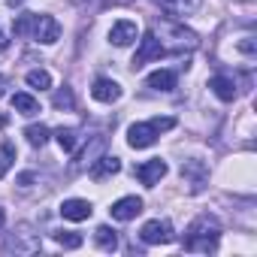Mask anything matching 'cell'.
Listing matches in <instances>:
<instances>
[{"instance_id":"cell-1","label":"cell","mask_w":257,"mask_h":257,"mask_svg":"<svg viewBox=\"0 0 257 257\" xmlns=\"http://www.w3.org/2000/svg\"><path fill=\"white\" fill-rule=\"evenodd\" d=\"M218 239H221V224L212 215H200L185 236V251H197V254H212L218 251Z\"/></svg>"},{"instance_id":"cell-2","label":"cell","mask_w":257,"mask_h":257,"mask_svg":"<svg viewBox=\"0 0 257 257\" xmlns=\"http://www.w3.org/2000/svg\"><path fill=\"white\" fill-rule=\"evenodd\" d=\"M13 31H16V37H34V40L43 43V46H52V43H58V37H61V25H58L52 16H34V13L19 16V19L13 22Z\"/></svg>"},{"instance_id":"cell-3","label":"cell","mask_w":257,"mask_h":257,"mask_svg":"<svg viewBox=\"0 0 257 257\" xmlns=\"http://www.w3.org/2000/svg\"><path fill=\"white\" fill-rule=\"evenodd\" d=\"M176 127V118H152V121H137L131 124L127 131V146L131 149H149L158 143V137L164 131H173Z\"/></svg>"},{"instance_id":"cell-4","label":"cell","mask_w":257,"mask_h":257,"mask_svg":"<svg viewBox=\"0 0 257 257\" xmlns=\"http://www.w3.org/2000/svg\"><path fill=\"white\" fill-rule=\"evenodd\" d=\"M4 251H7V254H37V251H40V236H37L28 224H19V227L7 236Z\"/></svg>"},{"instance_id":"cell-5","label":"cell","mask_w":257,"mask_h":257,"mask_svg":"<svg viewBox=\"0 0 257 257\" xmlns=\"http://www.w3.org/2000/svg\"><path fill=\"white\" fill-rule=\"evenodd\" d=\"M164 55H167V46L158 40L155 31H149V34L140 40V52H137V58H134V70H140V67L149 64V61H161Z\"/></svg>"},{"instance_id":"cell-6","label":"cell","mask_w":257,"mask_h":257,"mask_svg":"<svg viewBox=\"0 0 257 257\" xmlns=\"http://www.w3.org/2000/svg\"><path fill=\"white\" fill-rule=\"evenodd\" d=\"M140 239H143L146 245H167V242H173V227H170V221L155 218V221L143 224Z\"/></svg>"},{"instance_id":"cell-7","label":"cell","mask_w":257,"mask_h":257,"mask_svg":"<svg viewBox=\"0 0 257 257\" xmlns=\"http://www.w3.org/2000/svg\"><path fill=\"white\" fill-rule=\"evenodd\" d=\"M137 179L143 182V185H149V188H155L164 176H167V161H161V158H152V161H146V164H140L137 170Z\"/></svg>"},{"instance_id":"cell-8","label":"cell","mask_w":257,"mask_h":257,"mask_svg":"<svg viewBox=\"0 0 257 257\" xmlns=\"http://www.w3.org/2000/svg\"><path fill=\"white\" fill-rule=\"evenodd\" d=\"M137 37H140L137 22H127V19H124V22H115L112 31H109V43H112V46H121V49H124V46H131Z\"/></svg>"},{"instance_id":"cell-9","label":"cell","mask_w":257,"mask_h":257,"mask_svg":"<svg viewBox=\"0 0 257 257\" xmlns=\"http://www.w3.org/2000/svg\"><path fill=\"white\" fill-rule=\"evenodd\" d=\"M112 218L115 221H134L140 212H143V200L140 197H121L118 203H112Z\"/></svg>"},{"instance_id":"cell-10","label":"cell","mask_w":257,"mask_h":257,"mask_svg":"<svg viewBox=\"0 0 257 257\" xmlns=\"http://www.w3.org/2000/svg\"><path fill=\"white\" fill-rule=\"evenodd\" d=\"M118 170H121V161H118L115 155H103V158H97V161L88 167V176H91L94 182H103V179L115 176Z\"/></svg>"},{"instance_id":"cell-11","label":"cell","mask_w":257,"mask_h":257,"mask_svg":"<svg viewBox=\"0 0 257 257\" xmlns=\"http://www.w3.org/2000/svg\"><path fill=\"white\" fill-rule=\"evenodd\" d=\"M182 179H188V182H191V191L200 194L203 185H206V179H209L206 164H203V161H185V164H182Z\"/></svg>"},{"instance_id":"cell-12","label":"cell","mask_w":257,"mask_h":257,"mask_svg":"<svg viewBox=\"0 0 257 257\" xmlns=\"http://www.w3.org/2000/svg\"><path fill=\"white\" fill-rule=\"evenodd\" d=\"M200 4H203V0H158V7H161L167 16H173V19H185V16H191V13H197Z\"/></svg>"},{"instance_id":"cell-13","label":"cell","mask_w":257,"mask_h":257,"mask_svg":"<svg viewBox=\"0 0 257 257\" xmlns=\"http://www.w3.org/2000/svg\"><path fill=\"white\" fill-rule=\"evenodd\" d=\"M170 34H173V52H185V49H197V34L194 31H185L182 25H173V22H167L164 25Z\"/></svg>"},{"instance_id":"cell-14","label":"cell","mask_w":257,"mask_h":257,"mask_svg":"<svg viewBox=\"0 0 257 257\" xmlns=\"http://www.w3.org/2000/svg\"><path fill=\"white\" fill-rule=\"evenodd\" d=\"M91 97L100 100V103H115L121 97V85L112 82V79H97L94 88H91Z\"/></svg>"},{"instance_id":"cell-15","label":"cell","mask_w":257,"mask_h":257,"mask_svg":"<svg viewBox=\"0 0 257 257\" xmlns=\"http://www.w3.org/2000/svg\"><path fill=\"white\" fill-rule=\"evenodd\" d=\"M91 203L88 200H64L61 203V215L67 218V221H88L91 218Z\"/></svg>"},{"instance_id":"cell-16","label":"cell","mask_w":257,"mask_h":257,"mask_svg":"<svg viewBox=\"0 0 257 257\" xmlns=\"http://www.w3.org/2000/svg\"><path fill=\"white\" fill-rule=\"evenodd\" d=\"M209 88H212L224 103H230V100L236 97V79H230V76H224V73L212 76V79H209Z\"/></svg>"},{"instance_id":"cell-17","label":"cell","mask_w":257,"mask_h":257,"mask_svg":"<svg viewBox=\"0 0 257 257\" xmlns=\"http://www.w3.org/2000/svg\"><path fill=\"white\" fill-rule=\"evenodd\" d=\"M146 82H149V88H155V91H173V88H176V73H173V70H155Z\"/></svg>"},{"instance_id":"cell-18","label":"cell","mask_w":257,"mask_h":257,"mask_svg":"<svg viewBox=\"0 0 257 257\" xmlns=\"http://www.w3.org/2000/svg\"><path fill=\"white\" fill-rule=\"evenodd\" d=\"M13 109H16L19 115H28V118H31V115L40 112V103H37L31 94H22V91H19V94H13Z\"/></svg>"},{"instance_id":"cell-19","label":"cell","mask_w":257,"mask_h":257,"mask_svg":"<svg viewBox=\"0 0 257 257\" xmlns=\"http://www.w3.org/2000/svg\"><path fill=\"white\" fill-rule=\"evenodd\" d=\"M94 242H97L103 251H115V248H118V236H115V230L106 227V224H100V227L94 230Z\"/></svg>"},{"instance_id":"cell-20","label":"cell","mask_w":257,"mask_h":257,"mask_svg":"<svg viewBox=\"0 0 257 257\" xmlns=\"http://www.w3.org/2000/svg\"><path fill=\"white\" fill-rule=\"evenodd\" d=\"M55 140H58L61 152H76V146H79V131H76V127H61V131L55 134Z\"/></svg>"},{"instance_id":"cell-21","label":"cell","mask_w":257,"mask_h":257,"mask_svg":"<svg viewBox=\"0 0 257 257\" xmlns=\"http://www.w3.org/2000/svg\"><path fill=\"white\" fill-rule=\"evenodd\" d=\"M25 137H28V143H31L34 149H43V146L49 143V127H46V124H31L28 131H25Z\"/></svg>"},{"instance_id":"cell-22","label":"cell","mask_w":257,"mask_h":257,"mask_svg":"<svg viewBox=\"0 0 257 257\" xmlns=\"http://www.w3.org/2000/svg\"><path fill=\"white\" fill-rule=\"evenodd\" d=\"M13 164H16V146L10 140H4V143H0V179L10 173Z\"/></svg>"},{"instance_id":"cell-23","label":"cell","mask_w":257,"mask_h":257,"mask_svg":"<svg viewBox=\"0 0 257 257\" xmlns=\"http://www.w3.org/2000/svg\"><path fill=\"white\" fill-rule=\"evenodd\" d=\"M25 79H28V85H31V88H40V91L52 88V76H49L46 70H31Z\"/></svg>"},{"instance_id":"cell-24","label":"cell","mask_w":257,"mask_h":257,"mask_svg":"<svg viewBox=\"0 0 257 257\" xmlns=\"http://www.w3.org/2000/svg\"><path fill=\"white\" fill-rule=\"evenodd\" d=\"M55 242H58L61 248H79V245H82V236L73 233V230H58V233H55Z\"/></svg>"},{"instance_id":"cell-25","label":"cell","mask_w":257,"mask_h":257,"mask_svg":"<svg viewBox=\"0 0 257 257\" xmlns=\"http://www.w3.org/2000/svg\"><path fill=\"white\" fill-rule=\"evenodd\" d=\"M55 106L58 109H73L76 106V97H73V88L70 85H64L61 91H55Z\"/></svg>"},{"instance_id":"cell-26","label":"cell","mask_w":257,"mask_h":257,"mask_svg":"<svg viewBox=\"0 0 257 257\" xmlns=\"http://www.w3.org/2000/svg\"><path fill=\"white\" fill-rule=\"evenodd\" d=\"M4 88H7V79H4V76H0V97H4Z\"/></svg>"},{"instance_id":"cell-27","label":"cell","mask_w":257,"mask_h":257,"mask_svg":"<svg viewBox=\"0 0 257 257\" xmlns=\"http://www.w3.org/2000/svg\"><path fill=\"white\" fill-rule=\"evenodd\" d=\"M0 227H4V209H0Z\"/></svg>"},{"instance_id":"cell-28","label":"cell","mask_w":257,"mask_h":257,"mask_svg":"<svg viewBox=\"0 0 257 257\" xmlns=\"http://www.w3.org/2000/svg\"><path fill=\"white\" fill-rule=\"evenodd\" d=\"M73 4H85V0H73Z\"/></svg>"}]
</instances>
